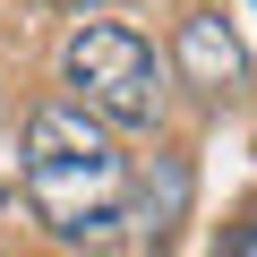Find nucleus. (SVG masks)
Here are the masks:
<instances>
[{
	"label": "nucleus",
	"instance_id": "nucleus-1",
	"mask_svg": "<svg viewBox=\"0 0 257 257\" xmlns=\"http://www.w3.org/2000/svg\"><path fill=\"white\" fill-rule=\"evenodd\" d=\"M26 197L69 248H111L128 223V163L111 128L86 120L77 103H43L26 120Z\"/></svg>",
	"mask_w": 257,
	"mask_h": 257
},
{
	"label": "nucleus",
	"instance_id": "nucleus-2",
	"mask_svg": "<svg viewBox=\"0 0 257 257\" xmlns=\"http://www.w3.org/2000/svg\"><path fill=\"white\" fill-rule=\"evenodd\" d=\"M60 86L103 128H155L163 120V60H155V43L138 26H111V18L77 26L60 43Z\"/></svg>",
	"mask_w": 257,
	"mask_h": 257
},
{
	"label": "nucleus",
	"instance_id": "nucleus-3",
	"mask_svg": "<svg viewBox=\"0 0 257 257\" xmlns=\"http://www.w3.org/2000/svg\"><path fill=\"white\" fill-rule=\"evenodd\" d=\"M172 60H180V77H189L197 94H223V86L248 77V52H240V35H231L223 9H189L180 35H172Z\"/></svg>",
	"mask_w": 257,
	"mask_h": 257
},
{
	"label": "nucleus",
	"instance_id": "nucleus-4",
	"mask_svg": "<svg viewBox=\"0 0 257 257\" xmlns=\"http://www.w3.org/2000/svg\"><path fill=\"white\" fill-rule=\"evenodd\" d=\"M214 257H257V206H248V214H240V223L214 240Z\"/></svg>",
	"mask_w": 257,
	"mask_h": 257
},
{
	"label": "nucleus",
	"instance_id": "nucleus-5",
	"mask_svg": "<svg viewBox=\"0 0 257 257\" xmlns=\"http://www.w3.org/2000/svg\"><path fill=\"white\" fill-rule=\"evenodd\" d=\"M69 9H94V0H69Z\"/></svg>",
	"mask_w": 257,
	"mask_h": 257
}]
</instances>
